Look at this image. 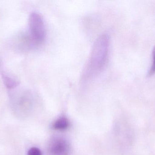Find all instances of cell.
<instances>
[{
  "instance_id": "6da1fadb",
  "label": "cell",
  "mask_w": 155,
  "mask_h": 155,
  "mask_svg": "<svg viewBox=\"0 0 155 155\" xmlns=\"http://www.w3.org/2000/svg\"><path fill=\"white\" fill-rule=\"evenodd\" d=\"M109 43V36L107 34H102L97 38L82 72V83L91 82L103 72L108 59Z\"/></svg>"
},
{
  "instance_id": "7a4b0ae2",
  "label": "cell",
  "mask_w": 155,
  "mask_h": 155,
  "mask_svg": "<svg viewBox=\"0 0 155 155\" xmlns=\"http://www.w3.org/2000/svg\"><path fill=\"white\" fill-rule=\"evenodd\" d=\"M28 33L30 42L34 45L42 43L46 36L45 24L43 18L38 13L30 14L28 22Z\"/></svg>"
},
{
  "instance_id": "3957f363",
  "label": "cell",
  "mask_w": 155,
  "mask_h": 155,
  "mask_svg": "<svg viewBox=\"0 0 155 155\" xmlns=\"http://www.w3.org/2000/svg\"><path fill=\"white\" fill-rule=\"evenodd\" d=\"M49 152L51 155H69L71 146L69 142L64 138L56 137L50 142Z\"/></svg>"
},
{
  "instance_id": "277c9868",
  "label": "cell",
  "mask_w": 155,
  "mask_h": 155,
  "mask_svg": "<svg viewBox=\"0 0 155 155\" xmlns=\"http://www.w3.org/2000/svg\"><path fill=\"white\" fill-rule=\"evenodd\" d=\"M70 126V121L65 117H60L53 124V128L58 131H64L68 129Z\"/></svg>"
},
{
  "instance_id": "5b68a950",
  "label": "cell",
  "mask_w": 155,
  "mask_h": 155,
  "mask_svg": "<svg viewBox=\"0 0 155 155\" xmlns=\"http://www.w3.org/2000/svg\"><path fill=\"white\" fill-rule=\"evenodd\" d=\"M2 78L4 83L6 87L9 89L15 88L19 84V83L17 80L10 75L6 74L5 73L3 72L2 74Z\"/></svg>"
},
{
  "instance_id": "8992f818",
  "label": "cell",
  "mask_w": 155,
  "mask_h": 155,
  "mask_svg": "<svg viewBox=\"0 0 155 155\" xmlns=\"http://www.w3.org/2000/svg\"><path fill=\"white\" fill-rule=\"evenodd\" d=\"M152 64L151 67L148 72V76H153L155 74V46L154 47L152 53Z\"/></svg>"
},
{
  "instance_id": "52a82bcc",
  "label": "cell",
  "mask_w": 155,
  "mask_h": 155,
  "mask_svg": "<svg viewBox=\"0 0 155 155\" xmlns=\"http://www.w3.org/2000/svg\"><path fill=\"white\" fill-rule=\"evenodd\" d=\"M27 155H42V153L39 148L33 147L29 149Z\"/></svg>"
}]
</instances>
